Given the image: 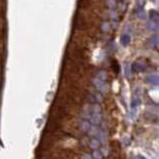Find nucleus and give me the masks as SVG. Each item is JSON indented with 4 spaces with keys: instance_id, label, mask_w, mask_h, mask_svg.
<instances>
[{
    "instance_id": "1",
    "label": "nucleus",
    "mask_w": 159,
    "mask_h": 159,
    "mask_svg": "<svg viewBox=\"0 0 159 159\" xmlns=\"http://www.w3.org/2000/svg\"><path fill=\"white\" fill-rule=\"evenodd\" d=\"M93 84L101 93H106L108 91V84L106 80H103V79H100L95 76V78L93 79Z\"/></svg>"
},
{
    "instance_id": "2",
    "label": "nucleus",
    "mask_w": 159,
    "mask_h": 159,
    "mask_svg": "<svg viewBox=\"0 0 159 159\" xmlns=\"http://www.w3.org/2000/svg\"><path fill=\"white\" fill-rule=\"evenodd\" d=\"M145 81L148 83L150 85L153 86H157L159 84V78L157 74H150L148 76H146Z\"/></svg>"
},
{
    "instance_id": "3",
    "label": "nucleus",
    "mask_w": 159,
    "mask_h": 159,
    "mask_svg": "<svg viewBox=\"0 0 159 159\" xmlns=\"http://www.w3.org/2000/svg\"><path fill=\"white\" fill-rule=\"evenodd\" d=\"M132 69L134 71H137V72H142V71H144L145 68H146V64L145 62L143 60H137L134 64H133V66H131Z\"/></svg>"
},
{
    "instance_id": "4",
    "label": "nucleus",
    "mask_w": 159,
    "mask_h": 159,
    "mask_svg": "<svg viewBox=\"0 0 159 159\" xmlns=\"http://www.w3.org/2000/svg\"><path fill=\"white\" fill-rule=\"evenodd\" d=\"M89 122L93 125H98L100 124L102 120V115L101 113H92L90 114V117H89Z\"/></svg>"
},
{
    "instance_id": "5",
    "label": "nucleus",
    "mask_w": 159,
    "mask_h": 159,
    "mask_svg": "<svg viewBox=\"0 0 159 159\" xmlns=\"http://www.w3.org/2000/svg\"><path fill=\"white\" fill-rule=\"evenodd\" d=\"M147 29L151 32H157L159 29V23L158 20H150L147 22Z\"/></svg>"
},
{
    "instance_id": "6",
    "label": "nucleus",
    "mask_w": 159,
    "mask_h": 159,
    "mask_svg": "<svg viewBox=\"0 0 159 159\" xmlns=\"http://www.w3.org/2000/svg\"><path fill=\"white\" fill-rule=\"evenodd\" d=\"M130 41H131V36L129 33H123L122 35L120 37V42L123 46H127L130 44Z\"/></svg>"
},
{
    "instance_id": "7",
    "label": "nucleus",
    "mask_w": 159,
    "mask_h": 159,
    "mask_svg": "<svg viewBox=\"0 0 159 159\" xmlns=\"http://www.w3.org/2000/svg\"><path fill=\"white\" fill-rule=\"evenodd\" d=\"M136 16L138 18L140 19H145L146 18V14H145V11L143 9V4H138V8L136 10Z\"/></svg>"
},
{
    "instance_id": "8",
    "label": "nucleus",
    "mask_w": 159,
    "mask_h": 159,
    "mask_svg": "<svg viewBox=\"0 0 159 159\" xmlns=\"http://www.w3.org/2000/svg\"><path fill=\"white\" fill-rule=\"evenodd\" d=\"M159 42V39H158V34H154L151 36V38L149 39V45L151 46L152 48H158V43Z\"/></svg>"
},
{
    "instance_id": "9",
    "label": "nucleus",
    "mask_w": 159,
    "mask_h": 159,
    "mask_svg": "<svg viewBox=\"0 0 159 159\" xmlns=\"http://www.w3.org/2000/svg\"><path fill=\"white\" fill-rule=\"evenodd\" d=\"M105 4L109 10H116L118 2H117V0H106Z\"/></svg>"
},
{
    "instance_id": "10",
    "label": "nucleus",
    "mask_w": 159,
    "mask_h": 159,
    "mask_svg": "<svg viewBox=\"0 0 159 159\" xmlns=\"http://www.w3.org/2000/svg\"><path fill=\"white\" fill-rule=\"evenodd\" d=\"M89 146L91 149L93 150H97L99 147H100V142L98 141L97 138H93V139L90 140V143H89Z\"/></svg>"
},
{
    "instance_id": "11",
    "label": "nucleus",
    "mask_w": 159,
    "mask_h": 159,
    "mask_svg": "<svg viewBox=\"0 0 159 159\" xmlns=\"http://www.w3.org/2000/svg\"><path fill=\"white\" fill-rule=\"evenodd\" d=\"M91 126V123L89 122V120H82L81 123H80V129L82 131H85L87 132V130L89 129V127Z\"/></svg>"
},
{
    "instance_id": "12",
    "label": "nucleus",
    "mask_w": 159,
    "mask_h": 159,
    "mask_svg": "<svg viewBox=\"0 0 159 159\" xmlns=\"http://www.w3.org/2000/svg\"><path fill=\"white\" fill-rule=\"evenodd\" d=\"M97 139L100 143H105L106 142V133L103 130H99L97 133Z\"/></svg>"
},
{
    "instance_id": "13",
    "label": "nucleus",
    "mask_w": 159,
    "mask_h": 159,
    "mask_svg": "<svg viewBox=\"0 0 159 159\" xmlns=\"http://www.w3.org/2000/svg\"><path fill=\"white\" fill-rule=\"evenodd\" d=\"M98 131H99V129L97 128V126H96V125H91L88 130H87L89 136H95V135H97Z\"/></svg>"
},
{
    "instance_id": "14",
    "label": "nucleus",
    "mask_w": 159,
    "mask_h": 159,
    "mask_svg": "<svg viewBox=\"0 0 159 159\" xmlns=\"http://www.w3.org/2000/svg\"><path fill=\"white\" fill-rule=\"evenodd\" d=\"M159 13L157 10H150L149 12V19L150 20H158Z\"/></svg>"
},
{
    "instance_id": "15",
    "label": "nucleus",
    "mask_w": 159,
    "mask_h": 159,
    "mask_svg": "<svg viewBox=\"0 0 159 159\" xmlns=\"http://www.w3.org/2000/svg\"><path fill=\"white\" fill-rule=\"evenodd\" d=\"M132 73V67L130 63H126L125 64V76L126 77H130Z\"/></svg>"
},
{
    "instance_id": "16",
    "label": "nucleus",
    "mask_w": 159,
    "mask_h": 159,
    "mask_svg": "<svg viewBox=\"0 0 159 159\" xmlns=\"http://www.w3.org/2000/svg\"><path fill=\"white\" fill-rule=\"evenodd\" d=\"M91 111L92 113H100V112H101V107H100L99 104L95 103L91 106Z\"/></svg>"
},
{
    "instance_id": "17",
    "label": "nucleus",
    "mask_w": 159,
    "mask_h": 159,
    "mask_svg": "<svg viewBox=\"0 0 159 159\" xmlns=\"http://www.w3.org/2000/svg\"><path fill=\"white\" fill-rule=\"evenodd\" d=\"M96 77H98L100 79H103V80H106V78H107V73H106V71H104V70H101V71H99V72L96 74Z\"/></svg>"
},
{
    "instance_id": "18",
    "label": "nucleus",
    "mask_w": 159,
    "mask_h": 159,
    "mask_svg": "<svg viewBox=\"0 0 159 159\" xmlns=\"http://www.w3.org/2000/svg\"><path fill=\"white\" fill-rule=\"evenodd\" d=\"M91 156H92V158H93V159H102V158H103L102 154L100 153L99 150H94V151H93V154H92Z\"/></svg>"
},
{
    "instance_id": "19",
    "label": "nucleus",
    "mask_w": 159,
    "mask_h": 159,
    "mask_svg": "<svg viewBox=\"0 0 159 159\" xmlns=\"http://www.w3.org/2000/svg\"><path fill=\"white\" fill-rule=\"evenodd\" d=\"M110 23L109 22H104L102 24V31L103 32H108L111 29V26H110Z\"/></svg>"
},
{
    "instance_id": "20",
    "label": "nucleus",
    "mask_w": 159,
    "mask_h": 159,
    "mask_svg": "<svg viewBox=\"0 0 159 159\" xmlns=\"http://www.w3.org/2000/svg\"><path fill=\"white\" fill-rule=\"evenodd\" d=\"M100 153L102 154V156H107V154H108V149L106 147H102L101 149L99 150Z\"/></svg>"
},
{
    "instance_id": "21",
    "label": "nucleus",
    "mask_w": 159,
    "mask_h": 159,
    "mask_svg": "<svg viewBox=\"0 0 159 159\" xmlns=\"http://www.w3.org/2000/svg\"><path fill=\"white\" fill-rule=\"evenodd\" d=\"M82 159H93V158H92V156L90 155L89 153H85V154H83V155H82Z\"/></svg>"
},
{
    "instance_id": "22",
    "label": "nucleus",
    "mask_w": 159,
    "mask_h": 159,
    "mask_svg": "<svg viewBox=\"0 0 159 159\" xmlns=\"http://www.w3.org/2000/svg\"><path fill=\"white\" fill-rule=\"evenodd\" d=\"M95 97H96V100H97V101L98 102H102V100H103V98H102V96L101 95H100V94H96V96H95Z\"/></svg>"
},
{
    "instance_id": "23",
    "label": "nucleus",
    "mask_w": 159,
    "mask_h": 159,
    "mask_svg": "<svg viewBox=\"0 0 159 159\" xmlns=\"http://www.w3.org/2000/svg\"><path fill=\"white\" fill-rule=\"evenodd\" d=\"M117 1H123V0H117Z\"/></svg>"
}]
</instances>
